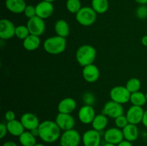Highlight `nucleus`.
Listing matches in <instances>:
<instances>
[{
	"label": "nucleus",
	"mask_w": 147,
	"mask_h": 146,
	"mask_svg": "<svg viewBox=\"0 0 147 146\" xmlns=\"http://www.w3.org/2000/svg\"><path fill=\"white\" fill-rule=\"evenodd\" d=\"M39 137L46 143H53L60 139L61 136V129L55 121L45 120L40 123L38 127Z\"/></svg>",
	"instance_id": "nucleus-1"
},
{
	"label": "nucleus",
	"mask_w": 147,
	"mask_h": 146,
	"mask_svg": "<svg viewBox=\"0 0 147 146\" xmlns=\"http://www.w3.org/2000/svg\"><path fill=\"white\" fill-rule=\"evenodd\" d=\"M97 55L96 48L90 44H83L76 51V57L78 63L82 67L93 64Z\"/></svg>",
	"instance_id": "nucleus-2"
},
{
	"label": "nucleus",
	"mask_w": 147,
	"mask_h": 146,
	"mask_svg": "<svg viewBox=\"0 0 147 146\" xmlns=\"http://www.w3.org/2000/svg\"><path fill=\"white\" fill-rule=\"evenodd\" d=\"M66 46V38L57 35L48 37L43 43V48L45 51L50 54H61L65 50Z\"/></svg>",
	"instance_id": "nucleus-3"
},
{
	"label": "nucleus",
	"mask_w": 147,
	"mask_h": 146,
	"mask_svg": "<svg viewBox=\"0 0 147 146\" xmlns=\"http://www.w3.org/2000/svg\"><path fill=\"white\" fill-rule=\"evenodd\" d=\"M76 19L80 25L89 27L96 22L97 13L92 7H83L76 14Z\"/></svg>",
	"instance_id": "nucleus-4"
},
{
	"label": "nucleus",
	"mask_w": 147,
	"mask_h": 146,
	"mask_svg": "<svg viewBox=\"0 0 147 146\" xmlns=\"http://www.w3.org/2000/svg\"><path fill=\"white\" fill-rule=\"evenodd\" d=\"M82 137L78 130L71 129L63 131L60 137V146H79Z\"/></svg>",
	"instance_id": "nucleus-5"
},
{
	"label": "nucleus",
	"mask_w": 147,
	"mask_h": 146,
	"mask_svg": "<svg viewBox=\"0 0 147 146\" xmlns=\"http://www.w3.org/2000/svg\"><path fill=\"white\" fill-rule=\"evenodd\" d=\"M131 93L128 90L126 86H115L111 90V100L118 103L123 104L130 101V97Z\"/></svg>",
	"instance_id": "nucleus-6"
},
{
	"label": "nucleus",
	"mask_w": 147,
	"mask_h": 146,
	"mask_svg": "<svg viewBox=\"0 0 147 146\" xmlns=\"http://www.w3.org/2000/svg\"><path fill=\"white\" fill-rule=\"evenodd\" d=\"M102 113L108 117L116 119L119 116L124 115V108L121 104L111 100L104 104Z\"/></svg>",
	"instance_id": "nucleus-7"
},
{
	"label": "nucleus",
	"mask_w": 147,
	"mask_h": 146,
	"mask_svg": "<svg viewBox=\"0 0 147 146\" xmlns=\"http://www.w3.org/2000/svg\"><path fill=\"white\" fill-rule=\"evenodd\" d=\"M27 27L30 31V34L39 36V37L42 35L46 28L44 19L37 16L29 19L27 23Z\"/></svg>",
	"instance_id": "nucleus-8"
},
{
	"label": "nucleus",
	"mask_w": 147,
	"mask_h": 146,
	"mask_svg": "<svg viewBox=\"0 0 147 146\" xmlns=\"http://www.w3.org/2000/svg\"><path fill=\"white\" fill-rule=\"evenodd\" d=\"M83 146H100L101 144V135L100 132L94 129L88 130L82 136Z\"/></svg>",
	"instance_id": "nucleus-9"
},
{
	"label": "nucleus",
	"mask_w": 147,
	"mask_h": 146,
	"mask_svg": "<svg viewBox=\"0 0 147 146\" xmlns=\"http://www.w3.org/2000/svg\"><path fill=\"white\" fill-rule=\"evenodd\" d=\"M55 121L63 131L74 129L76 125V120L71 114L59 113L56 116Z\"/></svg>",
	"instance_id": "nucleus-10"
},
{
	"label": "nucleus",
	"mask_w": 147,
	"mask_h": 146,
	"mask_svg": "<svg viewBox=\"0 0 147 146\" xmlns=\"http://www.w3.org/2000/svg\"><path fill=\"white\" fill-rule=\"evenodd\" d=\"M103 138L106 143L116 145L124 140L122 130L117 127L107 129L103 134Z\"/></svg>",
	"instance_id": "nucleus-11"
},
{
	"label": "nucleus",
	"mask_w": 147,
	"mask_h": 146,
	"mask_svg": "<svg viewBox=\"0 0 147 146\" xmlns=\"http://www.w3.org/2000/svg\"><path fill=\"white\" fill-rule=\"evenodd\" d=\"M16 27L14 23L7 19L0 21V38L3 40H10L15 36Z\"/></svg>",
	"instance_id": "nucleus-12"
},
{
	"label": "nucleus",
	"mask_w": 147,
	"mask_h": 146,
	"mask_svg": "<svg viewBox=\"0 0 147 146\" xmlns=\"http://www.w3.org/2000/svg\"><path fill=\"white\" fill-rule=\"evenodd\" d=\"M96 115V111L93 106L88 104H84L82 106L78 113V120L80 123L85 125L91 124Z\"/></svg>",
	"instance_id": "nucleus-13"
},
{
	"label": "nucleus",
	"mask_w": 147,
	"mask_h": 146,
	"mask_svg": "<svg viewBox=\"0 0 147 146\" xmlns=\"http://www.w3.org/2000/svg\"><path fill=\"white\" fill-rule=\"evenodd\" d=\"M144 111L145 110H144L142 107L136 105L131 106L128 109L126 114V117L129 120V123L130 124L136 125L142 123Z\"/></svg>",
	"instance_id": "nucleus-14"
},
{
	"label": "nucleus",
	"mask_w": 147,
	"mask_h": 146,
	"mask_svg": "<svg viewBox=\"0 0 147 146\" xmlns=\"http://www.w3.org/2000/svg\"><path fill=\"white\" fill-rule=\"evenodd\" d=\"M35 8L36 15L43 19L51 17L54 11V6L53 3L42 1V0L35 6Z\"/></svg>",
	"instance_id": "nucleus-15"
},
{
	"label": "nucleus",
	"mask_w": 147,
	"mask_h": 146,
	"mask_svg": "<svg viewBox=\"0 0 147 146\" xmlns=\"http://www.w3.org/2000/svg\"><path fill=\"white\" fill-rule=\"evenodd\" d=\"M20 121L25 130H29V131L33 130V129L37 128L40 124L37 116L32 113H24L21 116Z\"/></svg>",
	"instance_id": "nucleus-16"
},
{
	"label": "nucleus",
	"mask_w": 147,
	"mask_h": 146,
	"mask_svg": "<svg viewBox=\"0 0 147 146\" xmlns=\"http://www.w3.org/2000/svg\"><path fill=\"white\" fill-rule=\"evenodd\" d=\"M83 77L86 82L89 83H93L97 81L100 77L99 69L94 64H90L83 67Z\"/></svg>",
	"instance_id": "nucleus-17"
},
{
	"label": "nucleus",
	"mask_w": 147,
	"mask_h": 146,
	"mask_svg": "<svg viewBox=\"0 0 147 146\" xmlns=\"http://www.w3.org/2000/svg\"><path fill=\"white\" fill-rule=\"evenodd\" d=\"M77 103L72 97H65L60 101L57 104V110L60 113L71 114L76 109Z\"/></svg>",
	"instance_id": "nucleus-18"
},
{
	"label": "nucleus",
	"mask_w": 147,
	"mask_h": 146,
	"mask_svg": "<svg viewBox=\"0 0 147 146\" xmlns=\"http://www.w3.org/2000/svg\"><path fill=\"white\" fill-rule=\"evenodd\" d=\"M5 6L7 9L14 14L24 13L27 4L24 0H6Z\"/></svg>",
	"instance_id": "nucleus-19"
},
{
	"label": "nucleus",
	"mask_w": 147,
	"mask_h": 146,
	"mask_svg": "<svg viewBox=\"0 0 147 146\" xmlns=\"http://www.w3.org/2000/svg\"><path fill=\"white\" fill-rule=\"evenodd\" d=\"M124 140L130 142H134L136 140L139 135V130L136 125L130 124L126 126L124 128L122 129Z\"/></svg>",
	"instance_id": "nucleus-20"
},
{
	"label": "nucleus",
	"mask_w": 147,
	"mask_h": 146,
	"mask_svg": "<svg viewBox=\"0 0 147 146\" xmlns=\"http://www.w3.org/2000/svg\"><path fill=\"white\" fill-rule=\"evenodd\" d=\"M7 127L8 133L14 137H20L25 131V128L22 124L20 120L19 121V120H14L12 121L7 122Z\"/></svg>",
	"instance_id": "nucleus-21"
},
{
	"label": "nucleus",
	"mask_w": 147,
	"mask_h": 146,
	"mask_svg": "<svg viewBox=\"0 0 147 146\" xmlns=\"http://www.w3.org/2000/svg\"><path fill=\"white\" fill-rule=\"evenodd\" d=\"M41 40L39 36L30 34L23 40V47L27 51H34L39 48Z\"/></svg>",
	"instance_id": "nucleus-22"
},
{
	"label": "nucleus",
	"mask_w": 147,
	"mask_h": 146,
	"mask_svg": "<svg viewBox=\"0 0 147 146\" xmlns=\"http://www.w3.org/2000/svg\"><path fill=\"white\" fill-rule=\"evenodd\" d=\"M56 34L60 37L66 38L70 34V27L65 20L59 19L56 21L54 26Z\"/></svg>",
	"instance_id": "nucleus-23"
},
{
	"label": "nucleus",
	"mask_w": 147,
	"mask_h": 146,
	"mask_svg": "<svg viewBox=\"0 0 147 146\" xmlns=\"http://www.w3.org/2000/svg\"><path fill=\"white\" fill-rule=\"evenodd\" d=\"M109 123V119L106 115L104 114H99L96 115L91 123L93 129L100 132L106 129Z\"/></svg>",
	"instance_id": "nucleus-24"
},
{
	"label": "nucleus",
	"mask_w": 147,
	"mask_h": 146,
	"mask_svg": "<svg viewBox=\"0 0 147 146\" xmlns=\"http://www.w3.org/2000/svg\"><path fill=\"white\" fill-rule=\"evenodd\" d=\"M19 141L22 146H34L37 143L36 137H34L29 130L24 131L19 137Z\"/></svg>",
	"instance_id": "nucleus-25"
},
{
	"label": "nucleus",
	"mask_w": 147,
	"mask_h": 146,
	"mask_svg": "<svg viewBox=\"0 0 147 146\" xmlns=\"http://www.w3.org/2000/svg\"><path fill=\"white\" fill-rule=\"evenodd\" d=\"M91 7L97 14H104L109 10V0H92Z\"/></svg>",
	"instance_id": "nucleus-26"
},
{
	"label": "nucleus",
	"mask_w": 147,
	"mask_h": 146,
	"mask_svg": "<svg viewBox=\"0 0 147 146\" xmlns=\"http://www.w3.org/2000/svg\"><path fill=\"white\" fill-rule=\"evenodd\" d=\"M129 102L131 103L132 105L143 107L147 102V100L144 93L141 91H138L131 94L130 101Z\"/></svg>",
	"instance_id": "nucleus-27"
},
{
	"label": "nucleus",
	"mask_w": 147,
	"mask_h": 146,
	"mask_svg": "<svg viewBox=\"0 0 147 146\" xmlns=\"http://www.w3.org/2000/svg\"><path fill=\"white\" fill-rule=\"evenodd\" d=\"M125 86L131 93H134L140 90L141 87H142V83L138 78L132 77L128 80Z\"/></svg>",
	"instance_id": "nucleus-28"
},
{
	"label": "nucleus",
	"mask_w": 147,
	"mask_h": 146,
	"mask_svg": "<svg viewBox=\"0 0 147 146\" xmlns=\"http://www.w3.org/2000/svg\"><path fill=\"white\" fill-rule=\"evenodd\" d=\"M65 6L69 12L76 14L82 8L81 2L80 0H67Z\"/></svg>",
	"instance_id": "nucleus-29"
},
{
	"label": "nucleus",
	"mask_w": 147,
	"mask_h": 146,
	"mask_svg": "<svg viewBox=\"0 0 147 146\" xmlns=\"http://www.w3.org/2000/svg\"><path fill=\"white\" fill-rule=\"evenodd\" d=\"M30 34L27 25H19L16 27L15 36L21 40H24Z\"/></svg>",
	"instance_id": "nucleus-30"
},
{
	"label": "nucleus",
	"mask_w": 147,
	"mask_h": 146,
	"mask_svg": "<svg viewBox=\"0 0 147 146\" xmlns=\"http://www.w3.org/2000/svg\"><path fill=\"white\" fill-rule=\"evenodd\" d=\"M129 124V120H128L126 115H122L119 116V117L115 119V125H116V126L119 128L121 129V130Z\"/></svg>",
	"instance_id": "nucleus-31"
},
{
	"label": "nucleus",
	"mask_w": 147,
	"mask_h": 146,
	"mask_svg": "<svg viewBox=\"0 0 147 146\" xmlns=\"http://www.w3.org/2000/svg\"><path fill=\"white\" fill-rule=\"evenodd\" d=\"M136 15L140 19L147 18V7L146 5H140L136 10Z\"/></svg>",
	"instance_id": "nucleus-32"
},
{
	"label": "nucleus",
	"mask_w": 147,
	"mask_h": 146,
	"mask_svg": "<svg viewBox=\"0 0 147 146\" xmlns=\"http://www.w3.org/2000/svg\"><path fill=\"white\" fill-rule=\"evenodd\" d=\"M24 14L27 18L31 19L35 17L36 15V8L33 5H27L24 11Z\"/></svg>",
	"instance_id": "nucleus-33"
},
{
	"label": "nucleus",
	"mask_w": 147,
	"mask_h": 146,
	"mask_svg": "<svg viewBox=\"0 0 147 146\" xmlns=\"http://www.w3.org/2000/svg\"><path fill=\"white\" fill-rule=\"evenodd\" d=\"M83 101H84L85 104H88V105H91L94 103L95 98L94 96L92 93L90 92H86V94L83 95Z\"/></svg>",
	"instance_id": "nucleus-34"
},
{
	"label": "nucleus",
	"mask_w": 147,
	"mask_h": 146,
	"mask_svg": "<svg viewBox=\"0 0 147 146\" xmlns=\"http://www.w3.org/2000/svg\"><path fill=\"white\" fill-rule=\"evenodd\" d=\"M4 118L7 122L16 120L15 113H14V112L11 111V110H8V111L6 112L5 115H4Z\"/></svg>",
	"instance_id": "nucleus-35"
},
{
	"label": "nucleus",
	"mask_w": 147,
	"mask_h": 146,
	"mask_svg": "<svg viewBox=\"0 0 147 146\" xmlns=\"http://www.w3.org/2000/svg\"><path fill=\"white\" fill-rule=\"evenodd\" d=\"M7 133H8V130H7V124L1 123L0 124V138H4L6 135L7 134Z\"/></svg>",
	"instance_id": "nucleus-36"
},
{
	"label": "nucleus",
	"mask_w": 147,
	"mask_h": 146,
	"mask_svg": "<svg viewBox=\"0 0 147 146\" xmlns=\"http://www.w3.org/2000/svg\"><path fill=\"white\" fill-rule=\"evenodd\" d=\"M117 146H133V145H132L131 142L128 141L126 140H123L121 143H119L117 145Z\"/></svg>",
	"instance_id": "nucleus-37"
},
{
	"label": "nucleus",
	"mask_w": 147,
	"mask_h": 146,
	"mask_svg": "<svg viewBox=\"0 0 147 146\" xmlns=\"http://www.w3.org/2000/svg\"><path fill=\"white\" fill-rule=\"evenodd\" d=\"M142 124L145 126L147 128V110H145L144 113L143 119H142Z\"/></svg>",
	"instance_id": "nucleus-38"
},
{
	"label": "nucleus",
	"mask_w": 147,
	"mask_h": 146,
	"mask_svg": "<svg viewBox=\"0 0 147 146\" xmlns=\"http://www.w3.org/2000/svg\"><path fill=\"white\" fill-rule=\"evenodd\" d=\"M2 146H18L16 143L13 141H7L2 145Z\"/></svg>",
	"instance_id": "nucleus-39"
},
{
	"label": "nucleus",
	"mask_w": 147,
	"mask_h": 146,
	"mask_svg": "<svg viewBox=\"0 0 147 146\" xmlns=\"http://www.w3.org/2000/svg\"><path fill=\"white\" fill-rule=\"evenodd\" d=\"M30 132H31V133L34 136V137H39V135H40V133H39L38 127H37V128L33 129V130H30Z\"/></svg>",
	"instance_id": "nucleus-40"
},
{
	"label": "nucleus",
	"mask_w": 147,
	"mask_h": 146,
	"mask_svg": "<svg viewBox=\"0 0 147 146\" xmlns=\"http://www.w3.org/2000/svg\"><path fill=\"white\" fill-rule=\"evenodd\" d=\"M141 42H142V45L147 47V35H144V37H142Z\"/></svg>",
	"instance_id": "nucleus-41"
},
{
	"label": "nucleus",
	"mask_w": 147,
	"mask_h": 146,
	"mask_svg": "<svg viewBox=\"0 0 147 146\" xmlns=\"http://www.w3.org/2000/svg\"><path fill=\"white\" fill-rule=\"evenodd\" d=\"M134 1L141 5H146L147 4V0H134Z\"/></svg>",
	"instance_id": "nucleus-42"
},
{
	"label": "nucleus",
	"mask_w": 147,
	"mask_h": 146,
	"mask_svg": "<svg viewBox=\"0 0 147 146\" xmlns=\"http://www.w3.org/2000/svg\"><path fill=\"white\" fill-rule=\"evenodd\" d=\"M103 146H117L116 145H113V144H111V143H106L105 145H103Z\"/></svg>",
	"instance_id": "nucleus-43"
},
{
	"label": "nucleus",
	"mask_w": 147,
	"mask_h": 146,
	"mask_svg": "<svg viewBox=\"0 0 147 146\" xmlns=\"http://www.w3.org/2000/svg\"><path fill=\"white\" fill-rule=\"evenodd\" d=\"M34 146H45L44 144H42V143H36L35 145H34Z\"/></svg>",
	"instance_id": "nucleus-44"
},
{
	"label": "nucleus",
	"mask_w": 147,
	"mask_h": 146,
	"mask_svg": "<svg viewBox=\"0 0 147 146\" xmlns=\"http://www.w3.org/2000/svg\"><path fill=\"white\" fill-rule=\"evenodd\" d=\"M42 1H48V2H54L55 1H56V0H42Z\"/></svg>",
	"instance_id": "nucleus-45"
},
{
	"label": "nucleus",
	"mask_w": 147,
	"mask_h": 146,
	"mask_svg": "<svg viewBox=\"0 0 147 146\" xmlns=\"http://www.w3.org/2000/svg\"><path fill=\"white\" fill-rule=\"evenodd\" d=\"M145 95H146V100H147V92L146 93V94H145Z\"/></svg>",
	"instance_id": "nucleus-46"
},
{
	"label": "nucleus",
	"mask_w": 147,
	"mask_h": 146,
	"mask_svg": "<svg viewBox=\"0 0 147 146\" xmlns=\"http://www.w3.org/2000/svg\"><path fill=\"white\" fill-rule=\"evenodd\" d=\"M146 30H147V25H146Z\"/></svg>",
	"instance_id": "nucleus-47"
}]
</instances>
